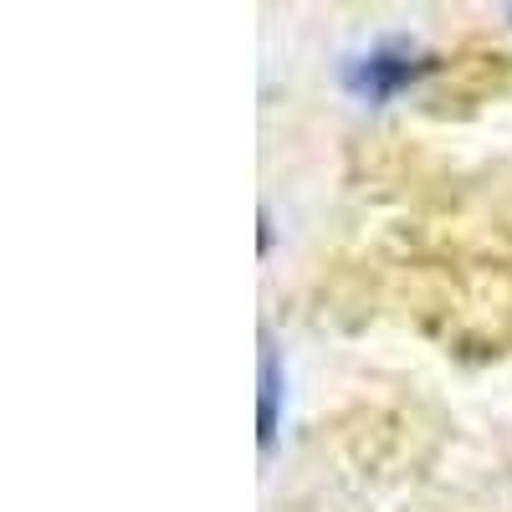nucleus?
<instances>
[{
    "label": "nucleus",
    "mask_w": 512,
    "mask_h": 512,
    "mask_svg": "<svg viewBox=\"0 0 512 512\" xmlns=\"http://www.w3.org/2000/svg\"><path fill=\"white\" fill-rule=\"evenodd\" d=\"M425 72H431V57L420 47H410V41H374L369 52L344 62V88L359 103L379 108V103H395L400 93H410Z\"/></svg>",
    "instance_id": "obj_1"
},
{
    "label": "nucleus",
    "mask_w": 512,
    "mask_h": 512,
    "mask_svg": "<svg viewBox=\"0 0 512 512\" xmlns=\"http://www.w3.org/2000/svg\"><path fill=\"white\" fill-rule=\"evenodd\" d=\"M282 395H287V379H282L277 344H272V338H262V410H256V441H262V451H272V446H277Z\"/></svg>",
    "instance_id": "obj_2"
}]
</instances>
